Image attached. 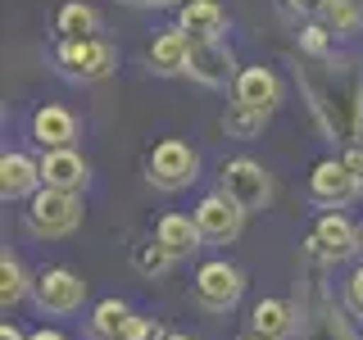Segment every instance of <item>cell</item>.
Listing matches in <instances>:
<instances>
[{"mask_svg":"<svg viewBox=\"0 0 363 340\" xmlns=\"http://www.w3.org/2000/svg\"><path fill=\"white\" fill-rule=\"evenodd\" d=\"M295 82L327 141L363 145V73L354 55H295Z\"/></svg>","mask_w":363,"mask_h":340,"instance_id":"obj_1","label":"cell"},{"mask_svg":"<svg viewBox=\"0 0 363 340\" xmlns=\"http://www.w3.org/2000/svg\"><path fill=\"white\" fill-rule=\"evenodd\" d=\"M323 268L327 264H313L300 272V281H295V317H300V340H359L354 327L345 322V313H340V304L332 300V290H327L323 281Z\"/></svg>","mask_w":363,"mask_h":340,"instance_id":"obj_2","label":"cell"},{"mask_svg":"<svg viewBox=\"0 0 363 340\" xmlns=\"http://www.w3.org/2000/svg\"><path fill=\"white\" fill-rule=\"evenodd\" d=\"M118 68V45L109 37H64L55 45V73L64 77V82H105V77Z\"/></svg>","mask_w":363,"mask_h":340,"instance_id":"obj_3","label":"cell"},{"mask_svg":"<svg viewBox=\"0 0 363 340\" xmlns=\"http://www.w3.org/2000/svg\"><path fill=\"white\" fill-rule=\"evenodd\" d=\"M86 209H82V196H73V191H50L41 186L37 196L28 200V209H23V222H28V232L37 236V241H64V236H73L77 227H82Z\"/></svg>","mask_w":363,"mask_h":340,"instance_id":"obj_4","label":"cell"},{"mask_svg":"<svg viewBox=\"0 0 363 340\" xmlns=\"http://www.w3.org/2000/svg\"><path fill=\"white\" fill-rule=\"evenodd\" d=\"M196 177H200V150L191 141L164 136V141L150 145V154H145V181H150L155 191L177 196V191L196 186Z\"/></svg>","mask_w":363,"mask_h":340,"instance_id":"obj_5","label":"cell"},{"mask_svg":"<svg viewBox=\"0 0 363 340\" xmlns=\"http://www.w3.org/2000/svg\"><path fill=\"white\" fill-rule=\"evenodd\" d=\"M218 191H223L227 200H236L245 213H264L268 204H272V173L259 164V159L236 154V159H227V164H223Z\"/></svg>","mask_w":363,"mask_h":340,"instance_id":"obj_6","label":"cell"},{"mask_svg":"<svg viewBox=\"0 0 363 340\" xmlns=\"http://www.w3.org/2000/svg\"><path fill=\"white\" fill-rule=\"evenodd\" d=\"M191 290H196V304L204 313H232L245 295V272L227 259H209V264H200Z\"/></svg>","mask_w":363,"mask_h":340,"instance_id":"obj_7","label":"cell"},{"mask_svg":"<svg viewBox=\"0 0 363 340\" xmlns=\"http://www.w3.org/2000/svg\"><path fill=\"white\" fill-rule=\"evenodd\" d=\"M32 304H37L41 313H50V317H68V313H77L86 304V281L64 264L41 268L37 277H32Z\"/></svg>","mask_w":363,"mask_h":340,"instance_id":"obj_8","label":"cell"},{"mask_svg":"<svg viewBox=\"0 0 363 340\" xmlns=\"http://www.w3.org/2000/svg\"><path fill=\"white\" fill-rule=\"evenodd\" d=\"M304 254L318 259V264H327V268H332V264H345V259H354V254H359V227L350 222L340 209L318 213L309 241H304Z\"/></svg>","mask_w":363,"mask_h":340,"instance_id":"obj_9","label":"cell"},{"mask_svg":"<svg viewBox=\"0 0 363 340\" xmlns=\"http://www.w3.org/2000/svg\"><path fill=\"white\" fill-rule=\"evenodd\" d=\"M186 77L209 91H223V86H236L241 68H236V55L223 37L218 41H191V60H186Z\"/></svg>","mask_w":363,"mask_h":340,"instance_id":"obj_10","label":"cell"},{"mask_svg":"<svg viewBox=\"0 0 363 340\" xmlns=\"http://www.w3.org/2000/svg\"><path fill=\"white\" fill-rule=\"evenodd\" d=\"M359 177L345 168V159H318L313 173H309V200L318 204V209H345L350 200L359 196Z\"/></svg>","mask_w":363,"mask_h":340,"instance_id":"obj_11","label":"cell"},{"mask_svg":"<svg viewBox=\"0 0 363 340\" xmlns=\"http://www.w3.org/2000/svg\"><path fill=\"white\" fill-rule=\"evenodd\" d=\"M196 227H200V236L209 245H232L236 236H241V227H245V209L236 200H227L223 191H209L200 204H196Z\"/></svg>","mask_w":363,"mask_h":340,"instance_id":"obj_12","label":"cell"},{"mask_svg":"<svg viewBox=\"0 0 363 340\" xmlns=\"http://www.w3.org/2000/svg\"><path fill=\"white\" fill-rule=\"evenodd\" d=\"M37 191H41V159H32L23 150L0 154V200L5 204H28Z\"/></svg>","mask_w":363,"mask_h":340,"instance_id":"obj_13","label":"cell"},{"mask_svg":"<svg viewBox=\"0 0 363 340\" xmlns=\"http://www.w3.org/2000/svg\"><path fill=\"white\" fill-rule=\"evenodd\" d=\"M77 136H82V123H77L73 109H64V105L32 109V141H37L41 150H73Z\"/></svg>","mask_w":363,"mask_h":340,"instance_id":"obj_14","label":"cell"},{"mask_svg":"<svg viewBox=\"0 0 363 340\" xmlns=\"http://www.w3.org/2000/svg\"><path fill=\"white\" fill-rule=\"evenodd\" d=\"M232 100L236 105H250V109H264V113H277V105L286 100V86H281V77L272 73V68L250 64V68H241V77H236Z\"/></svg>","mask_w":363,"mask_h":340,"instance_id":"obj_15","label":"cell"},{"mask_svg":"<svg viewBox=\"0 0 363 340\" xmlns=\"http://www.w3.org/2000/svg\"><path fill=\"white\" fill-rule=\"evenodd\" d=\"M91 181V164L82 159V150H41V186L50 191H73L82 196Z\"/></svg>","mask_w":363,"mask_h":340,"instance_id":"obj_16","label":"cell"},{"mask_svg":"<svg viewBox=\"0 0 363 340\" xmlns=\"http://www.w3.org/2000/svg\"><path fill=\"white\" fill-rule=\"evenodd\" d=\"M186 60H191V37L182 28H168V32H159V37L145 45V68L159 77H177V73H186Z\"/></svg>","mask_w":363,"mask_h":340,"instance_id":"obj_17","label":"cell"},{"mask_svg":"<svg viewBox=\"0 0 363 340\" xmlns=\"http://www.w3.org/2000/svg\"><path fill=\"white\" fill-rule=\"evenodd\" d=\"M155 241L168 249L173 259H191L196 249L204 245V236H200V227L191 213H177V209H168V213H159V222H155Z\"/></svg>","mask_w":363,"mask_h":340,"instance_id":"obj_18","label":"cell"},{"mask_svg":"<svg viewBox=\"0 0 363 340\" xmlns=\"http://www.w3.org/2000/svg\"><path fill=\"white\" fill-rule=\"evenodd\" d=\"M177 28L186 32L191 41H218L227 32V9L218 0H186L177 14Z\"/></svg>","mask_w":363,"mask_h":340,"instance_id":"obj_19","label":"cell"},{"mask_svg":"<svg viewBox=\"0 0 363 340\" xmlns=\"http://www.w3.org/2000/svg\"><path fill=\"white\" fill-rule=\"evenodd\" d=\"M295 332H300V317H295V304H286V300H259L255 313H250V336L291 340Z\"/></svg>","mask_w":363,"mask_h":340,"instance_id":"obj_20","label":"cell"},{"mask_svg":"<svg viewBox=\"0 0 363 340\" xmlns=\"http://www.w3.org/2000/svg\"><path fill=\"white\" fill-rule=\"evenodd\" d=\"M55 32H60V41L64 37H96L100 32L96 5H86V0H64L60 14H55Z\"/></svg>","mask_w":363,"mask_h":340,"instance_id":"obj_21","label":"cell"},{"mask_svg":"<svg viewBox=\"0 0 363 340\" xmlns=\"http://www.w3.org/2000/svg\"><path fill=\"white\" fill-rule=\"evenodd\" d=\"M128 317H132L128 300L109 295V300H100L96 309H91V322H86V332H91V340H118V332L128 327Z\"/></svg>","mask_w":363,"mask_h":340,"instance_id":"obj_22","label":"cell"},{"mask_svg":"<svg viewBox=\"0 0 363 340\" xmlns=\"http://www.w3.org/2000/svg\"><path fill=\"white\" fill-rule=\"evenodd\" d=\"M32 295V281H28V268H23L18 254H0V309H14V304H23Z\"/></svg>","mask_w":363,"mask_h":340,"instance_id":"obj_23","label":"cell"},{"mask_svg":"<svg viewBox=\"0 0 363 340\" xmlns=\"http://www.w3.org/2000/svg\"><path fill=\"white\" fill-rule=\"evenodd\" d=\"M318 23H323L332 37H359L363 32V5H354V0H323Z\"/></svg>","mask_w":363,"mask_h":340,"instance_id":"obj_24","label":"cell"},{"mask_svg":"<svg viewBox=\"0 0 363 340\" xmlns=\"http://www.w3.org/2000/svg\"><path fill=\"white\" fill-rule=\"evenodd\" d=\"M268 118L272 113H264V109H250V105H227L223 109V132L232 136V141H259L264 136V128H268Z\"/></svg>","mask_w":363,"mask_h":340,"instance_id":"obj_25","label":"cell"},{"mask_svg":"<svg viewBox=\"0 0 363 340\" xmlns=\"http://www.w3.org/2000/svg\"><path fill=\"white\" fill-rule=\"evenodd\" d=\"M173 264H177V259H173V254H168V249H164V245H159V241H155V236H145V241H141V245H132V268H136V272H141V277H145V281H155V277H164V272H168V268H173Z\"/></svg>","mask_w":363,"mask_h":340,"instance_id":"obj_26","label":"cell"},{"mask_svg":"<svg viewBox=\"0 0 363 340\" xmlns=\"http://www.w3.org/2000/svg\"><path fill=\"white\" fill-rule=\"evenodd\" d=\"M118 340H168V332H164V322H159V317H150V313H132L128 327L118 332Z\"/></svg>","mask_w":363,"mask_h":340,"instance_id":"obj_27","label":"cell"},{"mask_svg":"<svg viewBox=\"0 0 363 340\" xmlns=\"http://www.w3.org/2000/svg\"><path fill=\"white\" fill-rule=\"evenodd\" d=\"M332 50H336V37L323 23H304L300 28V55H332Z\"/></svg>","mask_w":363,"mask_h":340,"instance_id":"obj_28","label":"cell"},{"mask_svg":"<svg viewBox=\"0 0 363 340\" xmlns=\"http://www.w3.org/2000/svg\"><path fill=\"white\" fill-rule=\"evenodd\" d=\"M345 309L354 317H363V264L345 277Z\"/></svg>","mask_w":363,"mask_h":340,"instance_id":"obj_29","label":"cell"},{"mask_svg":"<svg viewBox=\"0 0 363 340\" xmlns=\"http://www.w3.org/2000/svg\"><path fill=\"white\" fill-rule=\"evenodd\" d=\"M340 159H345V168L359 177V186H363V145H350V150L340 154Z\"/></svg>","mask_w":363,"mask_h":340,"instance_id":"obj_30","label":"cell"},{"mask_svg":"<svg viewBox=\"0 0 363 340\" xmlns=\"http://www.w3.org/2000/svg\"><path fill=\"white\" fill-rule=\"evenodd\" d=\"M28 340H68L60 327H41V332H28Z\"/></svg>","mask_w":363,"mask_h":340,"instance_id":"obj_31","label":"cell"},{"mask_svg":"<svg viewBox=\"0 0 363 340\" xmlns=\"http://www.w3.org/2000/svg\"><path fill=\"white\" fill-rule=\"evenodd\" d=\"M0 340H28V332H23L18 322H5V327H0Z\"/></svg>","mask_w":363,"mask_h":340,"instance_id":"obj_32","label":"cell"},{"mask_svg":"<svg viewBox=\"0 0 363 340\" xmlns=\"http://www.w3.org/2000/svg\"><path fill=\"white\" fill-rule=\"evenodd\" d=\"M123 5H136V9H155V5H173V0H123Z\"/></svg>","mask_w":363,"mask_h":340,"instance_id":"obj_33","label":"cell"},{"mask_svg":"<svg viewBox=\"0 0 363 340\" xmlns=\"http://www.w3.org/2000/svg\"><path fill=\"white\" fill-rule=\"evenodd\" d=\"M168 340H196V336H186V332H168Z\"/></svg>","mask_w":363,"mask_h":340,"instance_id":"obj_34","label":"cell"},{"mask_svg":"<svg viewBox=\"0 0 363 340\" xmlns=\"http://www.w3.org/2000/svg\"><path fill=\"white\" fill-rule=\"evenodd\" d=\"M359 259H363V232H359Z\"/></svg>","mask_w":363,"mask_h":340,"instance_id":"obj_35","label":"cell"},{"mask_svg":"<svg viewBox=\"0 0 363 340\" xmlns=\"http://www.w3.org/2000/svg\"><path fill=\"white\" fill-rule=\"evenodd\" d=\"M245 340H264V336H245Z\"/></svg>","mask_w":363,"mask_h":340,"instance_id":"obj_36","label":"cell"},{"mask_svg":"<svg viewBox=\"0 0 363 340\" xmlns=\"http://www.w3.org/2000/svg\"><path fill=\"white\" fill-rule=\"evenodd\" d=\"M354 5H363V0H354Z\"/></svg>","mask_w":363,"mask_h":340,"instance_id":"obj_37","label":"cell"}]
</instances>
